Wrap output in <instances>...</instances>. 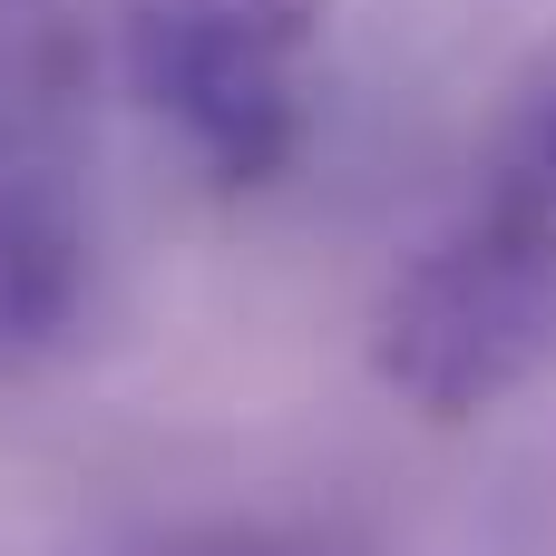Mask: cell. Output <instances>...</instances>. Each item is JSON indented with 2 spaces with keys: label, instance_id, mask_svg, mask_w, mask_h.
Wrapping results in <instances>:
<instances>
[{
  "label": "cell",
  "instance_id": "1",
  "mask_svg": "<svg viewBox=\"0 0 556 556\" xmlns=\"http://www.w3.org/2000/svg\"><path fill=\"white\" fill-rule=\"evenodd\" d=\"M547 362H556V244L498 225V215H469L420 264H401L371 313V371L430 420L498 410Z\"/></svg>",
  "mask_w": 556,
  "mask_h": 556
},
{
  "label": "cell",
  "instance_id": "2",
  "mask_svg": "<svg viewBox=\"0 0 556 556\" xmlns=\"http://www.w3.org/2000/svg\"><path fill=\"white\" fill-rule=\"evenodd\" d=\"M332 0H117V49L137 98L225 176L264 186L303 137V49Z\"/></svg>",
  "mask_w": 556,
  "mask_h": 556
},
{
  "label": "cell",
  "instance_id": "3",
  "mask_svg": "<svg viewBox=\"0 0 556 556\" xmlns=\"http://www.w3.org/2000/svg\"><path fill=\"white\" fill-rule=\"evenodd\" d=\"M78 283H88L78 205L49 176H0V371L68 332Z\"/></svg>",
  "mask_w": 556,
  "mask_h": 556
},
{
  "label": "cell",
  "instance_id": "4",
  "mask_svg": "<svg viewBox=\"0 0 556 556\" xmlns=\"http://www.w3.org/2000/svg\"><path fill=\"white\" fill-rule=\"evenodd\" d=\"M176 556H332L323 538H293V528H215V538H195V547Z\"/></svg>",
  "mask_w": 556,
  "mask_h": 556
},
{
  "label": "cell",
  "instance_id": "5",
  "mask_svg": "<svg viewBox=\"0 0 556 556\" xmlns=\"http://www.w3.org/2000/svg\"><path fill=\"white\" fill-rule=\"evenodd\" d=\"M0 10H10V0H0Z\"/></svg>",
  "mask_w": 556,
  "mask_h": 556
}]
</instances>
